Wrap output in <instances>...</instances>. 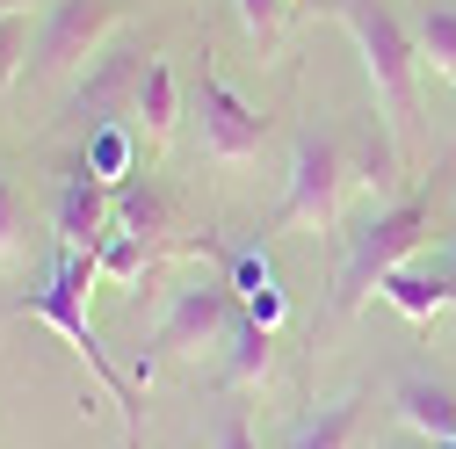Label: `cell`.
Returning <instances> with one entry per match:
<instances>
[{"label":"cell","mask_w":456,"mask_h":449,"mask_svg":"<svg viewBox=\"0 0 456 449\" xmlns=\"http://www.w3.org/2000/svg\"><path fill=\"white\" fill-rule=\"evenodd\" d=\"M232 319H240V298H232V283H224V275H196V283H182V290H175V305H167V319L152 326V341L138 348L131 377H138V384H152L175 355H203V348H217Z\"/></svg>","instance_id":"4"},{"label":"cell","mask_w":456,"mask_h":449,"mask_svg":"<svg viewBox=\"0 0 456 449\" xmlns=\"http://www.w3.org/2000/svg\"><path fill=\"white\" fill-rule=\"evenodd\" d=\"M428 240H435V189H413V196H398V203L370 210V224H362V233H348V254H340L333 312H362L391 268L420 261Z\"/></svg>","instance_id":"3"},{"label":"cell","mask_w":456,"mask_h":449,"mask_svg":"<svg viewBox=\"0 0 456 449\" xmlns=\"http://www.w3.org/2000/svg\"><path fill=\"white\" fill-rule=\"evenodd\" d=\"M312 8H319V0H312Z\"/></svg>","instance_id":"27"},{"label":"cell","mask_w":456,"mask_h":449,"mask_svg":"<svg viewBox=\"0 0 456 449\" xmlns=\"http://www.w3.org/2000/svg\"><path fill=\"white\" fill-rule=\"evenodd\" d=\"M51 224H59V247L94 254L109 240V224H117V189H109L94 167H73L66 189H59V203H51Z\"/></svg>","instance_id":"8"},{"label":"cell","mask_w":456,"mask_h":449,"mask_svg":"<svg viewBox=\"0 0 456 449\" xmlns=\"http://www.w3.org/2000/svg\"><path fill=\"white\" fill-rule=\"evenodd\" d=\"M152 254H159L152 240H138V233H117V224H109V240L94 247V268H102V283H117V290H124V283H138V275L152 268Z\"/></svg>","instance_id":"17"},{"label":"cell","mask_w":456,"mask_h":449,"mask_svg":"<svg viewBox=\"0 0 456 449\" xmlns=\"http://www.w3.org/2000/svg\"><path fill=\"white\" fill-rule=\"evenodd\" d=\"M117 22H124V0H51L37 51H29V80H59V73L87 66Z\"/></svg>","instance_id":"6"},{"label":"cell","mask_w":456,"mask_h":449,"mask_svg":"<svg viewBox=\"0 0 456 449\" xmlns=\"http://www.w3.org/2000/svg\"><path fill=\"white\" fill-rule=\"evenodd\" d=\"M138 138H145V152H159L167 138H175V124H182V80H175V66L167 59H145V80H138Z\"/></svg>","instance_id":"14"},{"label":"cell","mask_w":456,"mask_h":449,"mask_svg":"<svg viewBox=\"0 0 456 449\" xmlns=\"http://www.w3.org/2000/svg\"><path fill=\"white\" fill-rule=\"evenodd\" d=\"M117 233L159 240V233H167V196H159V189H117Z\"/></svg>","instance_id":"19"},{"label":"cell","mask_w":456,"mask_h":449,"mask_svg":"<svg viewBox=\"0 0 456 449\" xmlns=\"http://www.w3.org/2000/svg\"><path fill=\"white\" fill-rule=\"evenodd\" d=\"M282 8H290V0H232V15H240V29L254 44H275L282 37Z\"/></svg>","instance_id":"21"},{"label":"cell","mask_w":456,"mask_h":449,"mask_svg":"<svg viewBox=\"0 0 456 449\" xmlns=\"http://www.w3.org/2000/svg\"><path fill=\"white\" fill-rule=\"evenodd\" d=\"M224 391H261L268 384V370H275V333L261 326V319H232V326H224Z\"/></svg>","instance_id":"13"},{"label":"cell","mask_w":456,"mask_h":449,"mask_svg":"<svg viewBox=\"0 0 456 449\" xmlns=\"http://www.w3.org/2000/svg\"><path fill=\"white\" fill-rule=\"evenodd\" d=\"M217 254H224V283H232L240 312H247V319H261V326L275 333L282 319H290V298H282L268 254H261V247H217Z\"/></svg>","instance_id":"10"},{"label":"cell","mask_w":456,"mask_h":449,"mask_svg":"<svg viewBox=\"0 0 456 449\" xmlns=\"http://www.w3.org/2000/svg\"><path fill=\"white\" fill-rule=\"evenodd\" d=\"M333 15L348 22L355 59H362V73L377 87L384 145L406 159L413 152V131H420V51H413V29L391 15V0H333Z\"/></svg>","instance_id":"2"},{"label":"cell","mask_w":456,"mask_h":449,"mask_svg":"<svg viewBox=\"0 0 456 449\" xmlns=\"http://www.w3.org/2000/svg\"><path fill=\"white\" fill-rule=\"evenodd\" d=\"M22 8H29V0H0V15H22Z\"/></svg>","instance_id":"25"},{"label":"cell","mask_w":456,"mask_h":449,"mask_svg":"<svg viewBox=\"0 0 456 449\" xmlns=\"http://www.w3.org/2000/svg\"><path fill=\"white\" fill-rule=\"evenodd\" d=\"M22 254V196H15V182L0 175V268H8Z\"/></svg>","instance_id":"22"},{"label":"cell","mask_w":456,"mask_h":449,"mask_svg":"<svg viewBox=\"0 0 456 449\" xmlns=\"http://www.w3.org/2000/svg\"><path fill=\"white\" fill-rule=\"evenodd\" d=\"M152 51H94V66L80 80V117L87 124H131L138 117V80Z\"/></svg>","instance_id":"9"},{"label":"cell","mask_w":456,"mask_h":449,"mask_svg":"<svg viewBox=\"0 0 456 449\" xmlns=\"http://www.w3.org/2000/svg\"><path fill=\"white\" fill-rule=\"evenodd\" d=\"M413 51H420V66H435V73L456 87V0H428V8H420Z\"/></svg>","instance_id":"16"},{"label":"cell","mask_w":456,"mask_h":449,"mask_svg":"<svg viewBox=\"0 0 456 449\" xmlns=\"http://www.w3.org/2000/svg\"><path fill=\"white\" fill-rule=\"evenodd\" d=\"M377 449H435V442H428V435H413V428H391Z\"/></svg>","instance_id":"24"},{"label":"cell","mask_w":456,"mask_h":449,"mask_svg":"<svg viewBox=\"0 0 456 449\" xmlns=\"http://www.w3.org/2000/svg\"><path fill=\"white\" fill-rule=\"evenodd\" d=\"M131 159H138L131 124H94V138H87V159H80V167H94L109 189H124V182H131Z\"/></svg>","instance_id":"18"},{"label":"cell","mask_w":456,"mask_h":449,"mask_svg":"<svg viewBox=\"0 0 456 449\" xmlns=\"http://www.w3.org/2000/svg\"><path fill=\"white\" fill-rule=\"evenodd\" d=\"M189 94H196V124H203V159H210V167H247V159H261V145H268V117H261L254 102H240L210 66L196 73Z\"/></svg>","instance_id":"7"},{"label":"cell","mask_w":456,"mask_h":449,"mask_svg":"<svg viewBox=\"0 0 456 449\" xmlns=\"http://www.w3.org/2000/svg\"><path fill=\"white\" fill-rule=\"evenodd\" d=\"M391 413H398V428H413L428 442H456V399H449V384H435L420 370H406V377L391 384Z\"/></svg>","instance_id":"12"},{"label":"cell","mask_w":456,"mask_h":449,"mask_svg":"<svg viewBox=\"0 0 456 449\" xmlns=\"http://www.w3.org/2000/svg\"><path fill=\"white\" fill-rule=\"evenodd\" d=\"M377 298H384L398 319L428 326L442 305H456V268H420V261H406V268H391L384 283H377Z\"/></svg>","instance_id":"11"},{"label":"cell","mask_w":456,"mask_h":449,"mask_svg":"<svg viewBox=\"0 0 456 449\" xmlns=\"http://www.w3.org/2000/svg\"><path fill=\"white\" fill-rule=\"evenodd\" d=\"M435 449H456V442H435Z\"/></svg>","instance_id":"26"},{"label":"cell","mask_w":456,"mask_h":449,"mask_svg":"<svg viewBox=\"0 0 456 449\" xmlns=\"http://www.w3.org/2000/svg\"><path fill=\"white\" fill-rule=\"evenodd\" d=\"M94 254H80V247H59V268H51L44 275V290H29V298H15V312L22 319H37V326H51V333H59V341L94 370V384L109 391V406H117L124 413V442L138 449L145 442V391L117 370V363H109V348H102V333L87 326V283H94Z\"/></svg>","instance_id":"1"},{"label":"cell","mask_w":456,"mask_h":449,"mask_svg":"<svg viewBox=\"0 0 456 449\" xmlns=\"http://www.w3.org/2000/svg\"><path fill=\"white\" fill-rule=\"evenodd\" d=\"M210 449H261V435H254V420H247L240 406H217V428H210Z\"/></svg>","instance_id":"23"},{"label":"cell","mask_w":456,"mask_h":449,"mask_svg":"<svg viewBox=\"0 0 456 449\" xmlns=\"http://www.w3.org/2000/svg\"><path fill=\"white\" fill-rule=\"evenodd\" d=\"M362 413H370V391H348V399L305 413V420L290 428V449H348V442L362 435Z\"/></svg>","instance_id":"15"},{"label":"cell","mask_w":456,"mask_h":449,"mask_svg":"<svg viewBox=\"0 0 456 449\" xmlns=\"http://www.w3.org/2000/svg\"><path fill=\"white\" fill-rule=\"evenodd\" d=\"M340 196H348V152L326 131H305L297 152H290L282 203H275V233H326L340 217Z\"/></svg>","instance_id":"5"},{"label":"cell","mask_w":456,"mask_h":449,"mask_svg":"<svg viewBox=\"0 0 456 449\" xmlns=\"http://www.w3.org/2000/svg\"><path fill=\"white\" fill-rule=\"evenodd\" d=\"M29 73V22L22 15H0V94Z\"/></svg>","instance_id":"20"}]
</instances>
